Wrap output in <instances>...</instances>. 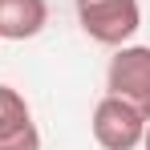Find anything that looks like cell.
<instances>
[{
    "label": "cell",
    "instance_id": "277c9868",
    "mask_svg": "<svg viewBox=\"0 0 150 150\" xmlns=\"http://www.w3.org/2000/svg\"><path fill=\"white\" fill-rule=\"evenodd\" d=\"M0 150H41L33 110L12 85H0Z\"/></svg>",
    "mask_w": 150,
    "mask_h": 150
},
{
    "label": "cell",
    "instance_id": "5b68a950",
    "mask_svg": "<svg viewBox=\"0 0 150 150\" xmlns=\"http://www.w3.org/2000/svg\"><path fill=\"white\" fill-rule=\"evenodd\" d=\"M49 25L45 0H0V41H28Z\"/></svg>",
    "mask_w": 150,
    "mask_h": 150
},
{
    "label": "cell",
    "instance_id": "7a4b0ae2",
    "mask_svg": "<svg viewBox=\"0 0 150 150\" xmlns=\"http://www.w3.org/2000/svg\"><path fill=\"white\" fill-rule=\"evenodd\" d=\"M105 85L114 98L130 101L138 114L150 118V45H118L105 69Z\"/></svg>",
    "mask_w": 150,
    "mask_h": 150
},
{
    "label": "cell",
    "instance_id": "3957f363",
    "mask_svg": "<svg viewBox=\"0 0 150 150\" xmlns=\"http://www.w3.org/2000/svg\"><path fill=\"white\" fill-rule=\"evenodd\" d=\"M146 114H138L130 101L105 93L93 110V142L101 150H138L142 146V134H146Z\"/></svg>",
    "mask_w": 150,
    "mask_h": 150
},
{
    "label": "cell",
    "instance_id": "6da1fadb",
    "mask_svg": "<svg viewBox=\"0 0 150 150\" xmlns=\"http://www.w3.org/2000/svg\"><path fill=\"white\" fill-rule=\"evenodd\" d=\"M77 25L98 45H126L142 25V8L138 0H77Z\"/></svg>",
    "mask_w": 150,
    "mask_h": 150
},
{
    "label": "cell",
    "instance_id": "8992f818",
    "mask_svg": "<svg viewBox=\"0 0 150 150\" xmlns=\"http://www.w3.org/2000/svg\"><path fill=\"white\" fill-rule=\"evenodd\" d=\"M142 150H150V122H146V134H142Z\"/></svg>",
    "mask_w": 150,
    "mask_h": 150
}]
</instances>
